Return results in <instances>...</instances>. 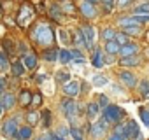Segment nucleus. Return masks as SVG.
<instances>
[{"mask_svg":"<svg viewBox=\"0 0 149 140\" xmlns=\"http://www.w3.org/2000/svg\"><path fill=\"white\" fill-rule=\"evenodd\" d=\"M32 37H33V40H37V42L42 44V46H51V44L54 42V33H53L51 26H47V25L37 26V28L33 30Z\"/></svg>","mask_w":149,"mask_h":140,"instance_id":"obj_1","label":"nucleus"},{"mask_svg":"<svg viewBox=\"0 0 149 140\" xmlns=\"http://www.w3.org/2000/svg\"><path fill=\"white\" fill-rule=\"evenodd\" d=\"M123 117H125V112H123V109L118 107V105H107V107L104 109V119H105L109 124H116V123H119Z\"/></svg>","mask_w":149,"mask_h":140,"instance_id":"obj_2","label":"nucleus"},{"mask_svg":"<svg viewBox=\"0 0 149 140\" xmlns=\"http://www.w3.org/2000/svg\"><path fill=\"white\" fill-rule=\"evenodd\" d=\"M61 110H63V114H65L68 119H74V116L79 112V105L74 102L72 98H67V100L61 102Z\"/></svg>","mask_w":149,"mask_h":140,"instance_id":"obj_3","label":"nucleus"},{"mask_svg":"<svg viewBox=\"0 0 149 140\" xmlns=\"http://www.w3.org/2000/svg\"><path fill=\"white\" fill-rule=\"evenodd\" d=\"M16 131H18V119L13 117V119H7L2 126V133L9 138H16Z\"/></svg>","mask_w":149,"mask_h":140,"instance_id":"obj_4","label":"nucleus"},{"mask_svg":"<svg viewBox=\"0 0 149 140\" xmlns=\"http://www.w3.org/2000/svg\"><path fill=\"white\" fill-rule=\"evenodd\" d=\"M109 128V123L102 117L98 123H95L91 128H90V133H91V137L93 138H100V137H104V133H105V130Z\"/></svg>","mask_w":149,"mask_h":140,"instance_id":"obj_5","label":"nucleus"},{"mask_svg":"<svg viewBox=\"0 0 149 140\" xmlns=\"http://www.w3.org/2000/svg\"><path fill=\"white\" fill-rule=\"evenodd\" d=\"M33 18V9L28 6V4H23L21 6V9H19V18H18V21H19V25H28V21Z\"/></svg>","mask_w":149,"mask_h":140,"instance_id":"obj_6","label":"nucleus"},{"mask_svg":"<svg viewBox=\"0 0 149 140\" xmlns=\"http://www.w3.org/2000/svg\"><path fill=\"white\" fill-rule=\"evenodd\" d=\"M79 32H81V35H83V39H84V46H86L88 49H91V47H93V40H95V32H93V28H91L90 25H84Z\"/></svg>","mask_w":149,"mask_h":140,"instance_id":"obj_7","label":"nucleus"},{"mask_svg":"<svg viewBox=\"0 0 149 140\" xmlns=\"http://www.w3.org/2000/svg\"><path fill=\"white\" fill-rule=\"evenodd\" d=\"M79 89H81V84L77 81H68L63 84V93L67 96H77L79 95Z\"/></svg>","mask_w":149,"mask_h":140,"instance_id":"obj_8","label":"nucleus"},{"mask_svg":"<svg viewBox=\"0 0 149 140\" xmlns=\"http://www.w3.org/2000/svg\"><path fill=\"white\" fill-rule=\"evenodd\" d=\"M119 81H121L125 86H128V88H133V86L137 84L135 76H133L132 72H128V70H123V72L119 74Z\"/></svg>","mask_w":149,"mask_h":140,"instance_id":"obj_9","label":"nucleus"},{"mask_svg":"<svg viewBox=\"0 0 149 140\" xmlns=\"http://www.w3.org/2000/svg\"><path fill=\"white\" fill-rule=\"evenodd\" d=\"M137 53H139V46L137 44H132V42H128V44H125V46L119 47V54L121 56H133Z\"/></svg>","mask_w":149,"mask_h":140,"instance_id":"obj_10","label":"nucleus"},{"mask_svg":"<svg viewBox=\"0 0 149 140\" xmlns=\"http://www.w3.org/2000/svg\"><path fill=\"white\" fill-rule=\"evenodd\" d=\"M119 65L121 67H137V65H140V56H137V54H133V56H121Z\"/></svg>","mask_w":149,"mask_h":140,"instance_id":"obj_11","label":"nucleus"},{"mask_svg":"<svg viewBox=\"0 0 149 140\" xmlns=\"http://www.w3.org/2000/svg\"><path fill=\"white\" fill-rule=\"evenodd\" d=\"M81 12H83V16L88 18V19H93V18L97 16L95 6H91V4H88V2H83V4H81Z\"/></svg>","mask_w":149,"mask_h":140,"instance_id":"obj_12","label":"nucleus"},{"mask_svg":"<svg viewBox=\"0 0 149 140\" xmlns=\"http://www.w3.org/2000/svg\"><path fill=\"white\" fill-rule=\"evenodd\" d=\"M140 135V131H139V126H137V123L135 121H130L128 123V126H126V140H132V138H137Z\"/></svg>","mask_w":149,"mask_h":140,"instance_id":"obj_13","label":"nucleus"},{"mask_svg":"<svg viewBox=\"0 0 149 140\" xmlns=\"http://www.w3.org/2000/svg\"><path fill=\"white\" fill-rule=\"evenodd\" d=\"M119 47H121V46H119V44H118L114 39L105 42V53H107V54H111V56H114V54H119Z\"/></svg>","mask_w":149,"mask_h":140,"instance_id":"obj_14","label":"nucleus"},{"mask_svg":"<svg viewBox=\"0 0 149 140\" xmlns=\"http://www.w3.org/2000/svg\"><path fill=\"white\" fill-rule=\"evenodd\" d=\"M14 95L13 93H6L2 98H0V103H2V107H4V110L6 109H13V105H14Z\"/></svg>","mask_w":149,"mask_h":140,"instance_id":"obj_15","label":"nucleus"},{"mask_svg":"<svg viewBox=\"0 0 149 140\" xmlns=\"http://www.w3.org/2000/svg\"><path fill=\"white\" fill-rule=\"evenodd\" d=\"M30 137H32V128H30V126L18 128V131H16V138H19V140H28Z\"/></svg>","mask_w":149,"mask_h":140,"instance_id":"obj_16","label":"nucleus"},{"mask_svg":"<svg viewBox=\"0 0 149 140\" xmlns=\"http://www.w3.org/2000/svg\"><path fill=\"white\" fill-rule=\"evenodd\" d=\"M123 32H125V33H126L128 37H132V35L135 37V35H140V33H142V26H140V25H132V26H125V28H123Z\"/></svg>","mask_w":149,"mask_h":140,"instance_id":"obj_17","label":"nucleus"},{"mask_svg":"<svg viewBox=\"0 0 149 140\" xmlns=\"http://www.w3.org/2000/svg\"><path fill=\"white\" fill-rule=\"evenodd\" d=\"M91 63H93L95 68H102L104 67V56H102V51L100 49H95V54H93Z\"/></svg>","mask_w":149,"mask_h":140,"instance_id":"obj_18","label":"nucleus"},{"mask_svg":"<svg viewBox=\"0 0 149 140\" xmlns=\"http://www.w3.org/2000/svg\"><path fill=\"white\" fill-rule=\"evenodd\" d=\"M2 46H4V51H2V53H4L7 58L14 54V44H13L11 39H4V44H2Z\"/></svg>","mask_w":149,"mask_h":140,"instance_id":"obj_19","label":"nucleus"},{"mask_svg":"<svg viewBox=\"0 0 149 140\" xmlns=\"http://www.w3.org/2000/svg\"><path fill=\"white\" fill-rule=\"evenodd\" d=\"M58 60L65 65V63H70L74 58H72V53L68 49H61V51H58Z\"/></svg>","mask_w":149,"mask_h":140,"instance_id":"obj_20","label":"nucleus"},{"mask_svg":"<svg viewBox=\"0 0 149 140\" xmlns=\"http://www.w3.org/2000/svg\"><path fill=\"white\" fill-rule=\"evenodd\" d=\"M11 70H13V74H14L16 77H19V76L25 74V65H23L21 61H14V63L11 65Z\"/></svg>","mask_w":149,"mask_h":140,"instance_id":"obj_21","label":"nucleus"},{"mask_svg":"<svg viewBox=\"0 0 149 140\" xmlns=\"http://www.w3.org/2000/svg\"><path fill=\"white\" fill-rule=\"evenodd\" d=\"M30 102H32V93H30L28 89H23V91L19 93V103H21L23 107H26V105H30Z\"/></svg>","mask_w":149,"mask_h":140,"instance_id":"obj_22","label":"nucleus"},{"mask_svg":"<svg viewBox=\"0 0 149 140\" xmlns=\"http://www.w3.org/2000/svg\"><path fill=\"white\" fill-rule=\"evenodd\" d=\"M23 65H25L26 68H35L37 58H35L33 54H25V56H23Z\"/></svg>","mask_w":149,"mask_h":140,"instance_id":"obj_23","label":"nucleus"},{"mask_svg":"<svg viewBox=\"0 0 149 140\" xmlns=\"http://www.w3.org/2000/svg\"><path fill=\"white\" fill-rule=\"evenodd\" d=\"M98 110H100L98 103H88V107H86V114H88L90 119L97 117V116H98Z\"/></svg>","mask_w":149,"mask_h":140,"instance_id":"obj_24","label":"nucleus"},{"mask_svg":"<svg viewBox=\"0 0 149 140\" xmlns=\"http://www.w3.org/2000/svg\"><path fill=\"white\" fill-rule=\"evenodd\" d=\"M114 40H116L119 46H125V44H128V42H130V37H128L125 32H116V35H114Z\"/></svg>","mask_w":149,"mask_h":140,"instance_id":"obj_25","label":"nucleus"},{"mask_svg":"<svg viewBox=\"0 0 149 140\" xmlns=\"http://www.w3.org/2000/svg\"><path fill=\"white\" fill-rule=\"evenodd\" d=\"M68 135H70L74 140H84V135H83V131H81L79 128H76V126H72V128L68 130Z\"/></svg>","mask_w":149,"mask_h":140,"instance_id":"obj_26","label":"nucleus"},{"mask_svg":"<svg viewBox=\"0 0 149 140\" xmlns=\"http://www.w3.org/2000/svg\"><path fill=\"white\" fill-rule=\"evenodd\" d=\"M11 68V65H9V58L0 51V70H2V72H7V70Z\"/></svg>","mask_w":149,"mask_h":140,"instance_id":"obj_27","label":"nucleus"},{"mask_svg":"<svg viewBox=\"0 0 149 140\" xmlns=\"http://www.w3.org/2000/svg\"><path fill=\"white\" fill-rule=\"evenodd\" d=\"M133 14H140V16L149 14V2H144V4L137 6V7H135V11H133Z\"/></svg>","mask_w":149,"mask_h":140,"instance_id":"obj_28","label":"nucleus"},{"mask_svg":"<svg viewBox=\"0 0 149 140\" xmlns=\"http://www.w3.org/2000/svg\"><path fill=\"white\" fill-rule=\"evenodd\" d=\"M119 25H121V26L125 28V26H132V25H140V23H139V21H137L135 18H121V19H119Z\"/></svg>","mask_w":149,"mask_h":140,"instance_id":"obj_29","label":"nucleus"},{"mask_svg":"<svg viewBox=\"0 0 149 140\" xmlns=\"http://www.w3.org/2000/svg\"><path fill=\"white\" fill-rule=\"evenodd\" d=\"M44 58H46L47 61L58 60V49H49V51H46V53H44Z\"/></svg>","mask_w":149,"mask_h":140,"instance_id":"obj_30","label":"nucleus"},{"mask_svg":"<svg viewBox=\"0 0 149 140\" xmlns=\"http://www.w3.org/2000/svg\"><path fill=\"white\" fill-rule=\"evenodd\" d=\"M114 133H116V135H121V137H126V124H123V123H116Z\"/></svg>","mask_w":149,"mask_h":140,"instance_id":"obj_31","label":"nucleus"},{"mask_svg":"<svg viewBox=\"0 0 149 140\" xmlns=\"http://www.w3.org/2000/svg\"><path fill=\"white\" fill-rule=\"evenodd\" d=\"M139 116H140L142 123L149 128V110H147V109H140V110H139Z\"/></svg>","mask_w":149,"mask_h":140,"instance_id":"obj_32","label":"nucleus"},{"mask_svg":"<svg viewBox=\"0 0 149 140\" xmlns=\"http://www.w3.org/2000/svg\"><path fill=\"white\" fill-rule=\"evenodd\" d=\"M114 35H116V32L112 30V28H105L104 32H102V37H104V40L107 42V40H112L114 39Z\"/></svg>","mask_w":149,"mask_h":140,"instance_id":"obj_33","label":"nucleus"},{"mask_svg":"<svg viewBox=\"0 0 149 140\" xmlns=\"http://www.w3.org/2000/svg\"><path fill=\"white\" fill-rule=\"evenodd\" d=\"M56 81H58L60 84H65V82L70 81V76H68L67 72H58V74H56Z\"/></svg>","mask_w":149,"mask_h":140,"instance_id":"obj_34","label":"nucleus"},{"mask_svg":"<svg viewBox=\"0 0 149 140\" xmlns=\"http://www.w3.org/2000/svg\"><path fill=\"white\" fill-rule=\"evenodd\" d=\"M40 114H42V126L47 128L51 124V114H49V110H42Z\"/></svg>","mask_w":149,"mask_h":140,"instance_id":"obj_35","label":"nucleus"},{"mask_svg":"<svg viewBox=\"0 0 149 140\" xmlns=\"http://www.w3.org/2000/svg\"><path fill=\"white\" fill-rule=\"evenodd\" d=\"M26 121H28L32 126L37 124V123H39V114H37V112H28V114H26Z\"/></svg>","mask_w":149,"mask_h":140,"instance_id":"obj_36","label":"nucleus"},{"mask_svg":"<svg viewBox=\"0 0 149 140\" xmlns=\"http://www.w3.org/2000/svg\"><path fill=\"white\" fill-rule=\"evenodd\" d=\"M139 91L147 98V96H149V82H147V81H142V82H140V86H139Z\"/></svg>","mask_w":149,"mask_h":140,"instance_id":"obj_37","label":"nucleus"},{"mask_svg":"<svg viewBox=\"0 0 149 140\" xmlns=\"http://www.w3.org/2000/svg\"><path fill=\"white\" fill-rule=\"evenodd\" d=\"M74 44H76V46H84V39H83V35H81L79 30L74 32Z\"/></svg>","mask_w":149,"mask_h":140,"instance_id":"obj_38","label":"nucleus"},{"mask_svg":"<svg viewBox=\"0 0 149 140\" xmlns=\"http://www.w3.org/2000/svg\"><path fill=\"white\" fill-rule=\"evenodd\" d=\"M93 84H95V86H105V84H107V77H104V76H95V77H93Z\"/></svg>","mask_w":149,"mask_h":140,"instance_id":"obj_39","label":"nucleus"},{"mask_svg":"<svg viewBox=\"0 0 149 140\" xmlns=\"http://www.w3.org/2000/svg\"><path fill=\"white\" fill-rule=\"evenodd\" d=\"M30 103H33L35 107H39L40 103H42V96H40V93H35V95H32V102Z\"/></svg>","mask_w":149,"mask_h":140,"instance_id":"obj_40","label":"nucleus"},{"mask_svg":"<svg viewBox=\"0 0 149 140\" xmlns=\"http://www.w3.org/2000/svg\"><path fill=\"white\" fill-rule=\"evenodd\" d=\"M107 105H109L107 96H105V95H100V96H98V107H104V109H105Z\"/></svg>","mask_w":149,"mask_h":140,"instance_id":"obj_41","label":"nucleus"},{"mask_svg":"<svg viewBox=\"0 0 149 140\" xmlns=\"http://www.w3.org/2000/svg\"><path fill=\"white\" fill-rule=\"evenodd\" d=\"M51 14L54 19H60V14H61V9L60 7H51Z\"/></svg>","mask_w":149,"mask_h":140,"instance_id":"obj_42","label":"nucleus"},{"mask_svg":"<svg viewBox=\"0 0 149 140\" xmlns=\"http://www.w3.org/2000/svg\"><path fill=\"white\" fill-rule=\"evenodd\" d=\"M58 137H61V138H65V137H68V130L65 128V126H61L60 130H58V133H56Z\"/></svg>","mask_w":149,"mask_h":140,"instance_id":"obj_43","label":"nucleus"},{"mask_svg":"<svg viewBox=\"0 0 149 140\" xmlns=\"http://www.w3.org/2000/svg\"><path fill=\"white\" fill-rule=\"evenodd\" d=\"M100 2H104V4H105V11H111V7L116 4V0H100Z\"/></svg>","mask_w":149,"mask_h":140,"instance_id":"obj_44","label":"nucleus"},{"mask_svg":"<svg viewBox=\"0 0 149 140\" xmlns=\"http://www.w3.org/2000/svg\"><path fill=\"white\" fill-rule=\"evenodd\" d=\"M60 39H61V42H65V44H68L70 40H68V35H67V32L65 30H60Z\"/></svg>","mask_w":149,"mask_h":140,"instance_id":"obj_45","label":"nucleus"},{"mask_svg":"<svg viewBox=\"0 0 149 140\" xmlns=\"http://www.w3.org/2000/svg\"><path fill=\"white\" fill-rule=\"evenodd\" d=\"M130 4H132V0H119V2H118L119 7H126V6H130Z\"/></svg>","mask_w":149,"mask_h":140,"instance_id":"obj_46","label":"nucleus"},{"mask_svg":"<svg viewBox=\"0 0 149 140\" xmlns=\"http://www.w3.org/2000/svg\"><path fill=\"white\" fill-rule=\"evenodd\" d=\"M109 140H126V138H125V137H121V135H116V133H114V135H111V137H109Z\"/></svg>","mask_w":149,"mask_h":140,"instance_id":"obj_47","label":"nucleus"},{"mask_svg":"<svg viewBox=\"0 0 149 140\" xmlns=\"http://www.w3.org/2000/svg\"><path fill=\"white\" fill-rule=\"evenodd\" d=\"M49 140H65V138H61V137H58L56 133H49Z\"/></svg>","mask_w":149,"mask_h":140,"instance_id":"obj_48","label":"nucleus"},{"mask_svg":"<svg viewBox=\"0 0 149 140\" xmlns=\"http://www.w3.org/2000/svg\"><path fill=\"white\" fill-rule=\"evenodd\" d=\"M63 11H67V12H74V7L68 6V4H65V6H63Z\"/></svg>","mask_w":149,"mask_h":140,"instance_id":"obj_49","label":"nucleus"},{"mask_svg":"<svg viewBox=\"0 0 149 140\" xmlns=\"http://www.w3.org/2000/svg\"><path fill=\"white\" fill-rule=\"evenodd\" d=\"M104 63H114V56H111V54H109V56L104 60Z\"/></svg>","mask_w":149,"mask_h":140,"instance_id":"obj_50","label":"nucleus"},{"mask_svg":"<svg viewBox=\"0 0 149 140\" xmlns=\"http://www.w3.org/2000/svg\"><path fill=\"white\" fill-rule=\"evenodd\" d=\"M84 2H88V4H91V6H95V4H98L100 0H84Z\"/></svg>","mask_w":149,"mask_h":140,"instance_id":"obj_51","label":"nucleus"},{"mask_svg":"<svg viewBox=\"0 0 149 140\" xmlns=\"http://www.w3.org/2000/svg\"><path fill=\"white\" fill-rule=\"evenodd\" d=\"M4 89V79H0V91Z\"/></svg>","mask_w":149,"mask_h":140,"instance_id":"obj_52","label":"nucleus"},{"mask_svg":"<svg viewBox=\"0 0 149 140\" xmlns=\"http://www.w3.org/2000/svg\"><path fill=\"white\" fill-rule=\"evenodd\" d=\"M4 112V107H2V103H0V114H2Z\"/></svg>","mask_w":149,"mask_h":140,"instance_id":"obj_53","label":"nucleus"},{"mask_svg":"<svg viewBox=\"0 0 149 140\" xmlns=\"http://www.w3.org/2000/svg\"><path fill=\"white\" fill-rule=\"evenodd\" d=\"M0 14H2V6H0Z\"/></svg>","mask_w":149,"mask_h":140,"instance_id":"obj_54","label":"nucleus"},{"mask_svg":"<svg viewBox=\"0 0 149 140\" xmlns=\"http://www.w3.org/2000/svg\"><path fill=\"white\" fill-rule=\"evenodd\" d=\"M147 54H149V49H147Z\"/></svg>","mask_w":149,"mask_h":140,"instance_id":"obj_55","label":"nucleus"}]
</instances>
